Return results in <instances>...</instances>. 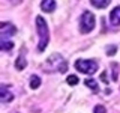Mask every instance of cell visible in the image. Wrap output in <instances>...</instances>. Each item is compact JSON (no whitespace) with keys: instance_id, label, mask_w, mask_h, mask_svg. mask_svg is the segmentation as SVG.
<instances>
[{"instance_id":"cell-1","label":"cell","mask_w":120,"mask_h":113,"mask_svg":"<svg viewBox=\"0 0 120 113\" xmlns=\"http://www.w3.org/2000/svg\"><path fill=\"white\" fill-rule=\"evenodd\" d=\"M36 32L39 35V44H38V51L42 53L45 50V47L50 42V32H48V26L47 21L44 20L41 15L36 17Z\"/></svg>"},{"instance_id":"cell-2","label":"cell","mask_w":120,"mask_h":113,"mask_svg":"<svg viewBox=\"0 0 120 113\" xmlns=\"http://www.w3.org/2000/svg\"><path fill=\"white\" fill-rule=\"evenodd\" d=\"M44 69L50 71V73H54V71L66 73L68 65H66L65 59H63V56H60L59 53H54V54H51L50 57L47 59V62H45V65H44Z\"/></svg>"},{"instance_id":"cell-3","label":"cell","mask_w":120,"mask_h":113,"mask_svg":"<svg viewBox=\"0 0 120 113\" xmlns=\"http://www.w3.org/2000/svg\"><path fill=\"white\" fill-rule=\"evenodd\" d=\"M95 29V15L90 11H84L80 20V30L82 33H89Z\"/></svg>"},{"instance_id":"cell-4","label":"cell","mask_w":120,"mask_h":113,"mask_svg":"<svg viewBox=\"0 0 120 113\" xmlns=\"http://www.w3.org/2000/svg\"><path fill=\"white\" fill-rule=\"evenodd\" d=\"M98 62H95V60H77L75 62V68H77L80 73H84V74H95L96 69H98Z\"/></svg>"},{"instance_id":"cell-5","label":"cell","mask_w":120,"mask_h":113,"mask_svg":"<svg viewBox=\"0 0 120 113\" xmlns=\"http://www.w3.org/2000/svg\"><path fill=\"white\" fill-rule=\"evenodd\" d=\"M15 32H17V29H15L12 23H2L0 24V36H2V39H6L8 36H12Z\"/></svg>"},{"instance_id":"cell-6","label":"cell","mask_w":120,"mask_h":113,"mask_svg":"<svg viewBox=\"0 0 120 113\" xmlns=\"http://www.w3.org/2000/svg\"><path fill=\"white\" fill-rule=\"evenodd\" d=\"M0 100H2V103H9V101L14 100V93L9 92L8 85H2V86H0Z\"/></svg>"},{"instance_id":"cell-7","label":"cell","mask_w":120,"mask_h":113,"mask_svg":"<svg viewBox=\"0 0 120 113\" xmlns=\"http://www.w3.org/2000/svg\"><path fill=\"white\" fill-rule=\"evenodd\" d=\"M110 21H111L112 26H119V24H120V6L114 8V9L111 11V14H110Z\"/></svg>"},{"instance_id":"cell-8","label":"cell","mask_w":120,"mask_h":113,"mask_svg":"<svg viewBox=\"0 0 120 113\" xmlns=\"http://www.w3.org/2000/svg\"><path fill=\"white\" fill-rule=\"evenodd\" d=\"M24 54H26V50L24 51H21V54L17 57V62H15V68L17 69H24L26 66H27V62H26V57H24Z\"/></svg>"},{"instance_id":"cell-9","label":"cell","mask_w":120,"mask_h":113,"mask_svg":"<svg viewBox=\"0 0 120 113\" xmlns=\"http://www.w3.org/2000/svg\"><path fill=\"white\" fill-rule=\"evenodd\" d=\"M41 8H42V11H45V12H52L56 9V2L54 0H44L41 3Z\"/></svg>"},{"instance_id":"cell-10","label":"cell","mask_w":120,"mask_h":113,"mask_svg":"<svg viewBox=\"0 0 120 113\" xmlns=\"http://www.w3.org/2000/svg\"><path fill=\"white\" fill-rule=\"evenodd\" d=\"M92 6L96 8V9H104V8H107L108 5H110V2L108 0H92Z\"/></svg>"},{"instance_id":"cell-11","label":"cell","mask_w":120,"mask_h":113,"mask_svg":"<svg viewBox=\"0 0 120 113\" xmlns=\"http://www.w3.org/2000/svg\"><path fill=\"white\" fill-rule=\"evenodd\" d=\"M0 48H2L3 51H9L14 48V42L12 41H6V39H2L0 41Z\"/></svg>"},{"instance_id":"cell-12","label":"cell","mask_w":120,"mask_h":113,"mask_svg":"<svg viewBox=\"0 0 120 113\" xmlns=\"http://www.w3.org/2000/svg\"><path fill=\"white\" fill-rule=\"evenodd\" d=\"M84 85H86V86H89V88L92 89L93 92H98V90H99V86H98V83L93 80V78H87V80L84 81Z\"/></svg>"},{"instance_id":"cell-13","label":"cell","mask_w":120,"mask_h":113,"mask_svg":"<svg viewBox=\"0 0 120 113\" xmlns=\"http://www.w3.org/2000/svg\"><path fill=\"white\" fill-rule=\"evenodd\" d=\"M39 86H41V78L38 77V75H32V78H30V88L38 89Z\"/></svg>"},{"instance_id":"cell-14","label":"cell","mask_w":120,"mask_h":113,"mask_svg":"<svg viewBox=\"0 0 120 113\" xmlns=\"http://www.w3.org/2000/svg\"><path fill=\"white\" fill-rule=\"evenodd\" d=\"M66 81H68V85L75 86V85L78 83V77H77V75H69V77L66 78Z\"/></svg>"},{"instance_id":"cell-15","label":"cell","mask_w":120,"mask_h":113,"mask_svg":"<svg viewBox=\"0 0 120 113\" xmlns=\"http://www.w3.org/2000/svg\"><path fill=\"white\" fill-rule=\"evenodd\" d=\"M117 69H119V65L117 63H112V80H117L119 78V73H117Z\"/></svg>"},{"instance_id":"cell-16","label":"cell","mask_w":120,"mask_h":113,"mask_svg":"<svg viewBox=\"0 0 120 113\" xmlns=\"http://www.w3.org/2000/svg\"><path fill=\"white\" fill-rule=\"evenodd\" d=\"M116 50H117L116 45H110V47H107V54L108 56H114L116 54Z\"/></svg>"},{"instance_id":"cell-17","label":"cell","mask_w":120,"mask_h":113,"mask_svg":"<svg viewBox=\"0 0 120 113\" xmlns=\"http://www.w3.org/2000/svg\"><path fill=\"white\" fill-rule=\"evenodd\" d=\"M93 113H107V110H105V107L104 105H96L95 107V110H93Z\"/></svg>"},{"instance_id":"cell-18","label":"cell","mask_w":120,"mask_h":113,"mask_svg":"<svg viewBox=\"0 0 120 113\" xmlns=\"http://www.w3.org/2000/svg\"><path fill=\"white\" fill-rule=\"evenodd\" d=\"M101 78L105 81V83H108V77H107V71H104L102 73V75H101Z\"/></svg>"}]
</instances>
